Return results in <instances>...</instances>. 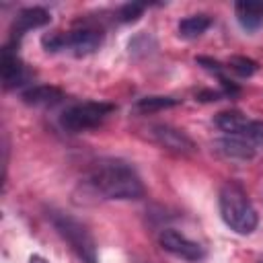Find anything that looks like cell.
I'll list each match as a JSON object with an SVG mask.
<instances>
[{
    "label": "cell",
    "mask_w": 263,
    "mask_h": 263,
    "mask_svg": "<svg viewBox=\"0 0 263 263\" xmlns=\"http://www.w3.org/2000/svg\"><path fill=\"white\" fill-rule=\"evenodd\" d=\"M88 185L105 199H140L144 197V185L138 173L123 160L107 158L92 164L88 173Z\"/></svg>",
    "instance_id": "obj_1"
},
{
    "label": "cell",
    "mask_w": 263,
    "mask_h": 263,
    "mask_svg": "<svg viewBox=\"0 0 263 263\" xmlns=\"http://www.w3.org/2000/svg\"><path fill=\"white\" fill-rule=\"evenodd\" d=\"M218 203H220V216L230 230L238 234H251L257 228L259 222L257 210L253 208L249 195L238 183H224L220 189Z\"/></svg>",
    "instance_id": "obj_2"
},
{
    "label": "cell",
    "mask_w": 263,
    "mask_h": 263,
    "mask_svg": "<svg viewBox=\"0 0 263 263\" xmlns=\"http://www.w3.org/2000/svg\"><path fill=\"white\" fill-rule=\"evenodd\" d=\"M47 218L51 220L58 234L70 245V249L76 253V257L82 263H99L95 238L90 236V232L86 230V226L82 222H78L76 218H72L64 212H58V210L47 212Z\"/></svg>",
    "instance_id": "obj_3"
},
{
    "label": "cell",
    "mask_w": 263,
    "mask_h": 263,
    "mask_svg": "<svg viewBox=\"0 0 263 263\" xmlns=\"http://www.w3.org/2000/svg\"><path fill=\"white\" fill-rule=\"evenodd\" d=\"M101 31L92 29V27H80V29H72V31H55L49 35H43L41 43L47 51H72L74 55H88L92 53L99 45H101Z\"/></svg>",
    "instance_id": "obj_4"
},
{
    "label": "cell",
    "mask_w": 263,
    "mask_h": 263,
    "mask_svg": "<svg viewBox=\"0 0 263 263\" xmlns=\"http://www.w3.org/2000/svg\"><path fill=\"white\" fill-rule=\"evenodd\" d=\"M113 111H115V105H111V103L86 101V103H78V105H72L70 109H66L60 117V123L64 129L78 134V132H86V129L101 125Z\"/></svg>",
    "instance_id": "obj_5"
},
{
    "label": "cell",
    "mask_w": 263,
    "mask_h": 263,
    "mask_svg": "<svg viewBox=\"0 0 263 263\" xmlns=\"http://www.w3.org/2000/svg\"><path fill=\"white\" fill-rule=\"evenodd\" d=\"M148 138L152 142H156L158 146H162L164 150L173 152V154H181V156H189L197 150L195 142L183 132V129H177L173 125H166V123H156V125H150L148 129Z\"/></svg>",
    "instance_id": "obj_6"
},
{
    "label": "cell",
    "mask_w": 263,
    "mask_h": 263,
    "mask_svg": "<svg viewBox=\"0 0 263 263\" xmlns=\"http://www.w3.org/2000/svg\"><path fill=\"white\" fill-rule=\"evenodd\" d=\"M158 242L166 253L181 257V259H187V261H199L205 255V251L199 242L183 236L181 232H177L173 228H164L158 236Z\"/></svg>",
    "instance_id": "obj_7"
},
{
    "label": "cell",
    "mask_w": 263,
    "mask_h": 263,
    "mask_svg": "<svg viewBox=\"0 0 263 263\" xmlns=\"http://www.w3.org/2000/svg\"><path fill=\"white\" fill-rule=\"evenodd\" d=\"M0 74H2L4 88H14V86L23 84L27 80V76H29L25 64L16 55V45L14 43L4 45V49H2V55H0Z\"/></svg>",
    "instance_id": "obj_8"
},
{
    "label": "cell",
    "mask_w": 263,
    "mask_h": 263,
    "mask_svg": "<svg viewBox=\"0 0 263 263\" xmlns=\"http://www.w3.org/2000/svg\"><path fill=\"white\" fill-rule=\"evenodd\" d=\"M51 21V16H49V12L43 8V6H29V8H23L18 14H16V18H14V25H12V37H10V43H18V39L27 33V31H31V29H39V27H43V25H47Z\"/></svg>",
    "instance_id": "obj_9"
},
{
    "label": "cell",
    "mask_w": 263,
    "mask_h": 263,
    "mask_svg": "<svg viewBox=\"0 0 263 263\" xmlns=\"http://www.w3.org/2000/svg\"><path fill=\"white\" fill-rule=\"evenodd\" d=\"M216 150L228 158H238V160H249V158H255L259 152L257 148L251 144V140L238 132V134H228L220 140H216Z\"/></svg>",
    "instance_id": "obj_10"
},
{
    "label": "cell",
    "mask_w": 263,
    "mask_h": 263,
    "mask_svg": "<svg viewBox=\"0 0 263 263\" xmlns=\"http://www.w3.org/2000/svg\"><path fill=\"white\" fill-rule=\"evenodd\" d=\"M236 18L242 29L255 31L263 25V2L259 0H240L234 4Z\"/></svg>",
    "instance_id": "obj_11"
},
{
    "label": "cell",
    "mask_w": 263,
    "mask_h": 263,
    "mask_svg": "<svg viewBox=\"0 0 263 263\" xmlns=\"http://www.w3.org/2000/svg\"><path fill=\"white\" fill-rule=\"evenodd\" d=\"M21 99L27 103V105H33V107H51V105H58L62 99H64V92L55 86H47V84H39V86H31L27 88Z\"/></svg>",
    "instance_id": "obj_12"
},
{
    "label": "cell",
    "mask_w": 263,
    "mask_h": 263,
    "mask_svg": "<svg viewBox=\"0 0 263 263\" xmlns=\"http://www.w3.org/2000/svg\"><path fill=\"white\" fill-rule=\"evenodd\" d=\"M210 25H212V18L208 14H191L179 23L177 31H179V37H183V39H195L201 33H205L210 29Z\"/></svg>",
    "instance_id": "obj_13"
},
{
    "label": "cell",
    "mask_w": 263,
    "mask_h": 263,
    "mask_svg": "<svg viewBox=\"0 0 263 263\" xmlns=\"http://www.w3.org/2000/svg\"><path fill=\"white\" fill-rule=\"evenodd\" d=\"M175 105H179V99H173V97H144V99L136 101L134 113L150 115V113H156V111H162V109H168Z\"/></svg>",
    "instance_id": "obj_14"
},
{
    "label": "cell",
    "mask_w": 263,
    "mask_h": 263,
    "mask_svg": "<svg viewBox=\"0 0 263 263\" xmlns=\"http://www.w3.org/2000/svg\"><path fill=\"white\" fill-rule=\"evenodd\" d=\"M214 123L228 136V134H238V132L249 123V119H247V115H242L240 111L230 109V111H220V113L216 115Z\"/></svg>",
    "instance_id": "obj_15"
},
{
    "label": "cell",
    "mask_w": 263,
    "mask_h": 263,
    "mask_svg": "<svg viewBox=\"0 0 263 263\" xmlns=\"http://www.w3.org/2000/svg\"><path fill=\"white\" fill-rule=\"evenodd\" d=\"M228 68L234 70L238 76H251L257 72V62L251 58H245V55H232L228 60Z\"/></svg>",
    "instance_id": "obj_16"
},
{
    "label": "cell",
    "mask_w": 263,
    "mask_h": 263,
    "mask_svg": "<svg viewBox=\"0 0 263 263\" xmlns=\"http://www.w3.org/2000/svg\"><path fill=\"white\" fill-rule=\"evenodd\" d=\"M144 8H146V4H142V2H127V4H123V6L117 10V18H119L121 23L138 21V18L142 16Z\"/></svg>",
    "instance_id": "obj_17"
},
{
    "label": "cell",
    "mask_w": 263,
    "mask_h": 263,
    "mask_svg": "<svg viewBox=\"0 0 263 263\" xmlns=\"http://www.w3.org/2000/svg\"><path fill=\"white\" fill-rule=\"evenodd\" d=\"M195 62H197L201 68H205L208 72H214L218 78H224V74H222V64H220V62H216V60H212V58H203V55L197 58Z\"/></svg>",
    "instance_id": "obj_18"
},
{
    "label": "cell",
    "mask_w": 263,
    "mask_h": 263,
    "mask_svg": "<svg viewBox=\"0 0 263 263\" xmlns=\"http://www.w3.org/2000/svg\"><path fill=\"white\" fill-rule=\"evenodd\" d=\"M197 99L203 101V103H208V101H218V99H220V92H216V90H201V92H197Z\"/></svg>",
    "instance_id": "obj_19"
},
{
    "label": "cell",
    "mask_w": 263,
    "mask_h": 263,
    "mask_svg": "<svg viewBox=\"0 0 263 263\" xmlns=\"http://www.w3.org/2000/svg\"><path fill=\"white\" fill-rule=\"evenodd\" d=\"M29 263H47L43 257H39V255H33L31 259H29Z\"/></svg>",
    "instance_id": "obj_20"
}]
</instances>
